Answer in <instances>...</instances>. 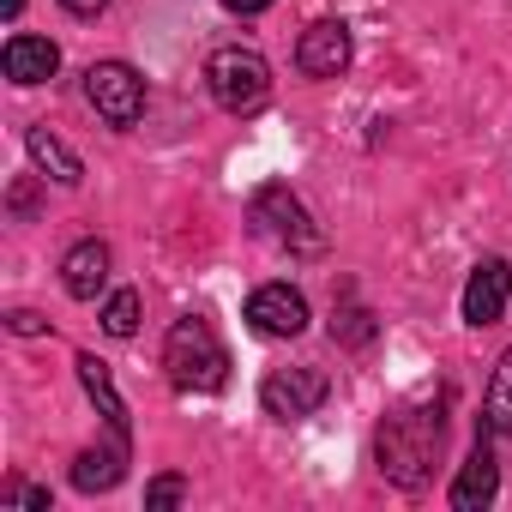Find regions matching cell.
<instances>
[{
  "mask_svg": "<svg viewBox=\"0 0 512 512\" xmlns=\"http://www.w3.org/2000/svg\"><path fill=\"white\" fill-rule=\"evenodd\" d=\"M440 446H446V404H416L380 428L374 458H380V476H392L398 488H422L434 476Z\"/></svg>",
  "mask_w": 512,
  "mask_h": 512,
  "instance_id": "1",
  "label": "cell"
},
{
  "mask_svg": "<svg viewBox=\"0 0 512 512\" xmlns=\"http://www.w3.org/2000/svg\"><path fill=\"white\" fill-rule=\"evenodd\" d=\"M61 284H67L73 302H97L103 284H109V241H79V247H67Z\"/></svg>",
  "mask_w": 512,
  "mask_h": 512,
  "instance_id": "12",
  "label": "cell"
},
{
  "mask_svg": "<svg viewBox=\"0 0 512 512\" xmlns=\"http://www.w3.org/2000/svg\"><path fill=\"white\" fill-rule=\"evenodd\" d=\"M350 55H356V43H350V25H338V19L308 25L302 43H296V67H302L308 79H338V73L350 67Z\"/></svg>",
  "mask_w": 512,
  "mask_h": 512,
  "instance_id": "8",
  "label": "cell"
},
{
  "mask_svg": "<svg viewBox=\"0 0 512 512\" xmlns=\"http://www.w3.org/2000/svg\"><path fill=\"white\" fill-rule=\"evenodd\" d=\"M139 308H145L139 290H115V296L103 302V332H109V338H133V332H139Z\"/></svg>",
  "mask_w": 512,
  "mask_h": 512,
  "instance_id": "17",
  "label": "cell"
},
{
  "mask_svg": "<svg viewBox=\"0 0 512 512\" xmlns=\"http://www.w3.org/2000/svg\"><path fill=\"white\" fill-rule=\"evenodd\" d=\"M247 326L260 338H302L308 332V296L290 284H260L247 296Z\"/></svg>",
  "mask_w": 512,
  "mask_h": 512,
  "instance_id": "7",
  "label": "cell"
},
{
  "mask_svg": "<svg viewBox=\"0 0 512 512\" xmlns=\"http://www.w3.org/2000/svg\"><path fill=\"white\" fill-rule=\"evenodd\" d=\"M253 223H260V235H272L290 253H326V229L308 217V205L284 181H266L260 193H253Z\"/></svg>",
  "mask_w": 512,
  "mask_h": 512,
  "instance_id": "4",
  "label": "cell"
},
{
  "mask_svg": "<svg viewBox=\"0 0 512 512\" xmlns=\"http://www.w3.org/2000/svg\"><path fill=\"white\" fill-rule=\"evenodd\" d=\"M0 61H7V79H13V85H43V79H55L61 49H55L49 37H25V31H19Z\"/></svg>",
  "mask_w": 512,
  "mask_h": 512,
  "instance_id": "13",
  "label": "cell"
},
{
  "mask_svg": "<svg viewBox=\"0 0 512 512\" xmlns=\"http://www.w3.org/2000/svg\"><path fill=\"white\" fill-rule=\"evenodd\" d=\"M25 151H31V163H37L43 175H55L61 187H79V181H85V163H79L49 127H31V133H25Z\"/></svg>",
  "mask_w": 512,
  "mask_h": 512,
  "instance_id": "15",
  "label": "cell"
},
{
  "mask_svg": "<svg viewBox=\"0 0 512 512\" xmlns=\"http://www.w3.org/2000/svg\"><path fill=\"white\" fill-rule=\"evenodd\" d=\"M500 494V464H494V446H488V428L476 434V446H470V458L458 464V476H452V506L458 512H482L488 500Z\"/></svg>",
  "mask_w": 512,
  "mask_h": 512,
  "instance_id": "9",
  "label": "cell"
},
{
  "mask_svg": "<svg viewBox=\"0 0 512 512\" xmlns=\"http://www.w3.org/2000/svg\"><path fill=\"white\" fill-rule=\"evenodd\" d=\"M223 7H229V13H241V19H253V13H266L272 0H223Z\"/></svg>",
  "mask_w": 512,
  "mask_h": 512,
  "instance_id": "24",
  "label": "cell"
},
{
  "mask_svg": "<svg viewBox=\"0 0 512 512\" xmlns=\"http://www.w3.org/2000/svg\"><path fill=\"white\" fill-rule=\"evenodd\" d=\"M85 97H91V109H97L109 127H133V121L145 115V79H139L127 61H97V67L85 73Z\"/></svg>",
  "mask_w": 512,
  "mask_h": 512,
  "instance_id": "5",
  "label": "cell"
},
{
  "mask_svg": "<svg viewBox=\"0 0 512 512\" xmlns=\"http://www.w3.org/2000/svg\"><path fill=\"white\" fill-rule=\"evenodd\" d=\"M332 338H344V344H368V338H374L368 308H338V314H332Z\"/></svg>",
  "mask_w": 512,
  "mask_h": 512,
  "instance_id": "18",
  "label": "cell"
},
{
  "mask_svg": "<svg viewBox=\"0 0 512 512\" xmlns=\"http://www.w3.org/2000/svg\"><path fill=\"white\" fill-rule=\"evenodd\" d=\"M326 392H332V380L320 368H272L266 386H260V404L278 422H302V416H314L326 404Z\"/></svg>",
  "mask_w": 512,
  "mask_h": 512,
  "instance_id": "6",
  "label": "cell"
},
{
  "mask_svg": "<svg viewBox=\"0 0 512 512\" xmlns=\"http://www.w3.org/2000/svg\"><path fill=\"white\" fill-rule=\"evenodd\" d=\"M61 7H67V13H73V19H97V13H103V7H109V0H61Z\"/></svg>",
  "mask_w": 512,
  "mask_h": 512,
  "instance_id": "22",
  "label": "cell"
},
{
  "mask_svg": "<svg viewBox=\"0 0 512 512\" xmlns=\"http://www.w3.org/2000/svg\"><path fill=\"white\" fill-rule=\"evenodd\" d=\"M13 494H19L31 512H49V488H13Z\"/></svg>",
  "mask_w": 512,
  "mask_h": 512,
  "instance_id": "23",
  "label": "cell"
},
{
  "mask_svg": "<svg viewBox=\"0 0 512 512\" xmlns=\"http://www.w3.org/2000/svg\"><path fill=\"white\" fill-rule=\"evenodd\" d=\"M73 368H79V386L91 392V404H97V416L109 422V434H115V440L127 446V428H133V416H127V398L115 392V374H109V362L85 350V356H79Z\"/></svg>",
  "mask_w": 512,
  "mask_h": 512,
  "instance_id": "11",
  "label": "cell"
},
{
  "mask_svg": "<svg viewBox=\"0 0 512 512\" xmlns=\"http://www.w3.org/2000/svg\"><path fill=\"white\" fill-rule=\"evenodd\" d=\"M506 302H512V266L506 260H482L470 272V284H464V320L470 326H494L506 314Z\"/></svg>",
  "mask_w": 512,
  "mask_h": 512,
  "instance_id": "10",
  "label": "cell"
},
{
  "mask_svg": "<svg viewBox=\"0 0 512 512\" xmlns=\"http://www.w3.org/2000/svg\"><path fill=\"white\" fill-rule=\"evenodd\" d=\"M7 205H13V217H31V211H37V187H31V181H13Z\"/></svg>",
  "mask_w": 512,
  "mask_h": 512,
  "instance_id": "21",
  "label": "cell"
},
{
  "mask_svg": "<svg viewBox=\"0 0 512 512\" xmlns=\"http://www.w3.org/2000/svg\"><path fill=\"white\" fill-rule=\"evenodd\" d=\"M163 368H169V380H175L181 392H223V386H229V350H223V338L211 332V320H199V314H187V320L169 326V338H163Z\"/></svg>",
  "mask_w": 512,
  "mask_h": 512,
  "instance_id": "2",
  "label": "cell"
},
{
  "mask_svg": "<svg viewBox=\"0 0 512 512\" xmlns=\"http://www.w3.org/2000/svg\"><path fill=\"white\" fill-rule=\"evenodd\" d=\"M7 326H13L19 338H43V332H49V320H43V314H31V308H19V314H7Z\"/></svg>",
  "mask_w": 512,
  "mask_h": 512,
  "instance_id": "20",
  "label": "cell"
},
{
  "mask_svg": "<svg viewBox=\"0 0 512 512\" xmlns=\"http://www.w3.org/2000/svg\"><path fill=\"white\" fill-rule=\"evenodd\" d=\"M205 85H211L217 109H229V115H260L272 103V67H266V55L260 49H241V43L217 49L205 61Z\"/></svg>",
  "mask_w": 512,
  "mask_h": 512,
  "instance_id": "3",
  "label": "cell"
},
{
  "mask_svg": "<svg viewBox=\"0 0 512 512\" xmlns=\"http://www.w3.org/2000/svg\"><path fill=\"white\" fill-rule=\"evenodd\" d=\"M121 470H127V446L115 440V446H85L79 458H73V488L79 494H109L115 482H121Z\"/></svg>",
  "mask_w": 512,
  "mask_h": 512,
  "instance_id": "14",
  "label": "cell"
},
{
  "mask_svg": "<svg viewBox=\"0 0 512 512\" xmlns=\"http://www.w3.org/2000/svg\"><path fill=\"white\" fill-rule=\"evenodd\" d=\"M482 428H488V434H512V344L500 350L494 380H488V392H482Z\"/></svg>",
  "mask_w": 512,
  "mask_h": 512,
  "instance_id": "16",
  "label": "cell"
},
{
  "mask_svg": "<svg viewBox=\"0 0 512 512\" xmlns=\"http://www.w3.org/2000/svg\"><path fill=\"white\" fill-rule=\"evenodd\" d=\"M187 500V482L181 476H157L151 488H145V512H169V506H181Z\"/></svg>",
  "mask_w": 512,
  "mask_h": 512,
  "instance_id": "19",
  "label": "cell"
},
{
  "mask_svg": "<svg viewBox=\"0 0 512 512\" xmlns=\"http://www.w3.org/2000/svg\"><path fill=\"white\" fill-rule=\"evenodd\" d=\"M0 13H7V19H19V13H25V0H0Z\"/></svg>",
  "mask_w": 512,
  "mask_h": 512,
  "instance_id": "25",
  "label": "cell"
}]
</instances>
